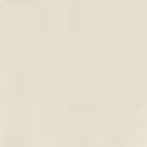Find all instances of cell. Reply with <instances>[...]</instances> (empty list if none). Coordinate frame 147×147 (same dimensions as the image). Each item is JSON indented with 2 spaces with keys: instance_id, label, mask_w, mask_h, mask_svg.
Listing matches in <instances>:
<instances>
[{
  "instance_id": "1",
  "label": "cell",
  "mask_w": 147,
  "mask_h": 147,
  "mask_svg": "<svg viewBox=\"0 0 147 147\" xmlns=\"http://www.w3.org/2000/svg\"><path fill=\"white\" fill-rule=\"evenodd\" d=\"M143 135H147V115H143Z\"/></svg>"
}]
</instances>
